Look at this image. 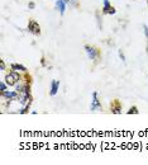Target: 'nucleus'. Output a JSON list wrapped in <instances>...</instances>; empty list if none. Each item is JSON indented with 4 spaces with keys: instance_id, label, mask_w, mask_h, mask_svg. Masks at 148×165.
<instances>
[{
    "instance_id": "obj_1",
    "label": "nucleus",
    "mask_w": 148,
    "mask_h": 165,
    "mask_svg": "<svg viewBox=\"0 0 148 165\" xmlns=\"http://www.w3.org/2000/svg\"><path fill=\"white\" fill-rule=\"evenodd\" d=\"M4 81H5L9 86H15L16 84H19L20 81H22V75H20L18 71L11 70V71H9V73L5 75Z\"/></svg>"
},
{
    "instance_id": "obj_2",
    "label": "nucleus",
    "mask_w": 148,
    "mask_h": 165,
    "mask_svg": "<svg viewBox=\"0 0 148 165\" xmlns=\"http://www.w3.org/2000/svg\"><path fill=\"white\" fill-rule=\"evenodd\" d=\"M85 48V52L87 53V56L90 60L92 61H98L99 58L101 57V51L99 48H96L95 46H91V45H85L84 46Z\"/></svg>"
},
{
    "instance_id": "obj_3",
    "label": "nucleus",
    "mask_w": 148,
    "mask_h": 165,
    "mask_svg": "<svg viewBox=\"0 0 148 165\" xmlns=\"http://www.w3.org/2000/svg\"><path fill=\"white\" fill-rule=\"evenodd\" d=\"M27 29H28L29 33H32V35H34V36H39V35H41V25H39V23H38L37 20H34V19H31V20L28 22Z\"/></svg>"
},
{
    "instance_id": "obj_4",
    "label": "nucleus",
    "mask_w": 148,
    "mask_h": 165,
    "mask_svg": "<svg viewBox=\"0 0 148 165\" xmlns=\"http://www.w3.org/2000/svg\"><path fill=\"white\" fill-rule=\"evenodd\" d=\"M1 97L10 102H19L20 94L16 90H5V92H1Z\"/></svg>"
},
{
    "instance_id": "obj_5",
    "label": "nucleus",
    "mask_w": 148,
    "mask_h": 165,
    "mask_svg": "<svg viewBox=\"0 0 148 165\" xmlns=\"http://www.w3.org/2000/svg\"><path fill=\"white\" fill-rule=\"evenodd\" d=\"M90 109H91L92 112H98V111H101V109H103L100 100H99V98H98V92H94V93H92V99H91Z\"/></svg>"
},
{
    "instance_id": "obj_6",
    "label": "nucleus",
    "mask_w": 148,
    "mask_h": 165,
    "mask_svg": "<svg viewBox=\"0 0 148 165\" xmlns=\"http://www.w3.org/2000/svg\"><path fill=\"white\" fill-rule=\"evenodd\" d=\"M103 14H109V15H114L117 13V10H115V8H114L112 4H110V1L109 0H103Z\"/></svg>"
},
{
    "instance_id": "obj_7",
    "label": "nucleus",
    "mask_w": 148,
    "mask_h": 165,
    "mask_svg": "<svg viewBox=\"0 0 148 165\" xmlns=\"http://www.w3.org/2000/svg\"><path fill=\"white\" fill-rule=\"evenodd\" d=\"M122 103L118 99H114L112 102V104H110V112L113 114H120L122 113Z\"/></svg>"
},
{
    "instance_id": "obj_8",
    "label": "nucleus",
    "mask_w": 148,
    "mask_h": 165,
    "mask_svg": "<svg viewBox=\"0 0 148 165\" xmlns=\"http://www.w3.org/2000/svg\"><path fill=\"white\" fill-rule=\"evenodd\" d=\"M66 5H67L66 0H56V4H54V6H56L57 12L60 13L61 15L65 14V12H66Z\"/></svg>"
},
{
    "instance_id": "obj_9",
    "label": "nucleus",
    "mask_w": 148,
    "mask_h": 165,
    "mask_svg": "<svg viewBox=\"0 0 148 165\" xmlns=\"http://www.w3.org/2000/svg\"><path fill=\"white\" fill-rule=\"evenodd\" d=\"M60 80H52V83H51V90H49V95L54 97L58 93V90H60Z\"/></svg>"
},
{
    "instance_id": "obj_10",
    "label": "nucleus",
    "mask_w": 148,
    "mask_h": 165,
    "mask_svg": "<svg viewBox=\"0 0 148 165\" xmlns=\"http://www.w3.org/2000/svg\"><path fill=\"white\" fill-rule=\"evenodd\" d=\"M10 69L14 70V71H18V73H27V67L20 65V63H11Z\"/></svg>"
},
{
    "instance_id": "obj_11",
    "label": "nucleus",
    "mask_w": 148,
    "mask_h": 165,
    "mask_svg": "<svg viewBox=\"0 0 148 165\" xmlns=\"http://www.w3.org/2000/svg\"><path fill=\"white\" fill-rule=\"evenodd\" d=\"M127 114H138V108L136 105H133L132 108H129V111L127 112Z\"/></svg>"
},
{
    "instance_id": "obj_12",
    "label": "nucleus",
    "mask_w": 148,
    "mask_h": 165,
    "mask_svg": "<svg viewBox=\"0 0 148 165\" xmlns=\"http://www.w3.org/2000/svg\"><path fill=\"white\" fill-rule=\"evenodd\" d=\"M29 108H31V104H28V105H24V107H23V108L19 111V113H20V114H25V113H28V112H29Z\"/></svg>"
},
{
    "instance_id": "obj_13",
    "label": "nucleus",
    "mask_w": 148,
    "mask_h": 165,
    "mask_svg": "<svg viewBox=\"0 0 148 165\" xmlns=\"http://www.w3.org/2000/svg\"><path fill=\"white\" fill-rule=\"evenodd\" d=\"M8 84L5 83V81H1L0 83V92H5V90H8Z\"/></svg>"
},
{
    "instance_id": "obj_14",
    "label": "nucleus",
    "mask_w": 148,
    "mask_h": 165,
    "mask_svg": "<svg viewBox=\"0 0 148 165\" xmlns=\"http://www.w3.org/2000/svg\"><path fill=\"white\" fill-rule=\"evenodd\" d=\"M66 3L70 4V5H74V6H79L77 0H66Z\"/></svg>"
},
{
    "instance_id": "obj_15",
    "label": "nucleus",
    "mask_w": 148,
    "mask_h": 165,
    "mask_svg": "<svg viewBox=\"0 0 148 165\" xmlns=\"http://www.w3.org/2000/svg\"><path fill=\"white\" fill-rule=\"evenodd\" d=\"M118 53H119L120 60L123 61V62H125V55H124V52H123V50H119V51H118Z\"/></svg>"
},
{
    "instance_id": "obj_16",
    "label": "nucleus",
    "mask_w": 148,
    "mask_h": 165,
    "mask_svg": "<svg viewBox=\"0 0 148 165\" xmlns=\"http://www.w3.org/2000/svg\"><path fill=\"white\" fill-rule=\"evenodd\" d=\"M143 32H144V36H146L147 41H148V25L147 24H143Z\"/></svg>"
},
{
    "instance_id": "obj_17",
    "label": "nucleus",
    "mask_w": 148,
    "mask_h": 165,
    "mask_svg": "<svg viewBox=\"0 0 148 165\" xmlns=\"http://www.w3.org/2000/svg\"><path fill=\"white\" fill-rule=\"evenodd\" d=\"M6 69V66H5V62H4V60H0V70L4 71Z\"/></svg>"
},
{
    "instance_id": "obj_18",
    "label": "nucleus",
    "mask_w": 148,
    "mask_h": 165,
    "mask_svg": "<svg viewBox=\"0 0 148 165\" xmlns=\"http://www.w3.org/2000/svg\"><path fill=\"white\" fill-rule=\"evenodd\" d=\"M28 8H29V9H34V8H36V3L34 1H29L28 3Z\"/></svg>"
},
{
    "instance_id": "obj_19",
    "label": "nucleus",
    "mask_w": 148,
    "mask_h": 165,
    "mask_svg": "<svg viewBox=\"0 0 148 165\" xmlns=\"http://www.w3.org/2000/svg\"><path fill=\"white\" fill-rule=\"evenodd\" d=\"M41 65H42V66H47V62H46V58H44V57L41 58Z\"/></svg>"
}]
</instances>
